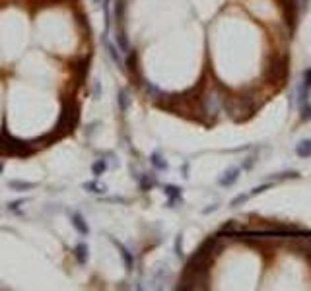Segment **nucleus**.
<instances>
[{
    "label": "nucleus",
    "instance_id": "f257e3e1",
    "mask_svg": "<svg viewBox=\"0 0 311 291\" xmlns=\"http://www.w3.org/2000/svg\"><path fill=\"white\" fill-rule=\"evenodd\" d=\"M0 146H2V156H12V157H27L35 152L31 142L20 140L16 136H12L8 130L0 132Z\"/></svg>",
    "mask_w": 311,
    "mask_h": 291
},
{
    "label": "nucleus",
    "instance_id": "f03ea898",
    "mask_svg": "<svg viewBox=\"0 0 311 291\" xmlns=\"http://www.w3.org/2000/svg\"><path fill=\"white\" fill-rule=\"evenodd\" d=\"M78 120H80V105L76 101H72V99L63 101V111H61V116H59L57 126H55L57 136L61 138V136L67 134V132H72L76 128Z\"/></svg>",
    "mask_w": 311,
    "mask_h": 291
},
{
    "label": "nucleus",
    "instance_id": "7ed1b4c3",
    "mask_svg": "<svg viewBox=\"0 0 311 291\" xmlns=\"http://www.w3.org/2000/svg\"><path fill=\"white\" fill-rule=\"evenodd\" d=\"M226 90H224L222 86H214V88H210L208 91H204V93H200V113L202 115H206V116H216L220 109L224 107V103H226Z\"/></svg>",
    "mask_w": 311,
    "mask_h": 291
},
{
    "label": "nucleus",
    "instance_id": "20e7f679",
    "mask_svg": "<svg viewBox=\"0 0 311 291\" xmlns=\"http://www.w3.org/2000/svg\"><path fill=\"white\" fill-rule=\"evenodd\" d=\"M288 57L286 55H274V57H270L267 60V66H265V78H267V82L270 84H274V82H278V84H282L284 80H286V76H288Z\"/></svg>",
    "mask_w": 311,
    "mask_h": 291
},
{
    "label": "nucleus",
    "instance_id": "39448f33",
    "mask_svg": "<svg viewBox=\"0 0 311 291\" xmlns=\"http://www.w3.org/2000/svg\"><path fill=\"white\" fill-rule=\"evenodd\" d=\"M125 66H127V72L131 74V78L136 80V84H140L142 78H140V62H138V51H136V49H131V51L127 53Z\"/></svg>",
    "mask_w": 311,
    "mask_h": 291
},
{
    "label": "nucleus",
    "instance_id": "423d86ee",
    "mask_svg": "<svg viewBox=\"0 0 311 291\" xmlns=\"http://www.w3.org/2000/svg\"><path fill=\"white\" fill-rule=\"evenodd\" d=\"M89 62H91V57H82V58H78L76 62H72V72L76 74V78L78 80H84L86 76H88V70H89Z\"/></svg>",
    "mask_w": 311,
    "mask_h": 291
},
{
    "label": "nucleus",
    "instance_id": "0eeeda50",
    "mask_svg": "<svg viewBox=\"0 0 311 291\" xmlns=\"http://www.w3.org/2000/svg\"><path fill=\"white\" fill-rule=\"evenodd\" d=\"M111 243H115V245H117V248H119V252H121V256H123L125 268H127V272H131V270L134 268V256L131 254V250H129L127 246L123 245V243H119L117 239H113V237H111Z\"/></svg>",
    "mask_w": 311,
    "mask_h": 291
},
{
    "label": "nucleus",
    "instance_id": "6e6552de",
    "mask_svg": "<svg viewBox=\"0 0 311 291\" xmlns=\"http://www.w3.org/2000/svg\"><path fill=\"white\" fill-rule=\"evenodd\" d=\"M239 173H241V169H239V167H232V169L224 171V175L218 179L220 186H232L235 180L239 179Z\"/></svg>",
    "mask_w": 311,
    "mask_h": 291
},
{
    "label": "nucleus",
    "instance_id": "1a4fd4ad",
    "mask_svg": "<svg viewBox=\"0 0 311 291\" xmlns=\"http://www.w3.org/2000/svg\"><path fill=\"white\" fill-rule=\"evenodd\" d=\"M70 220H72L74 229H76L80 235H88L89 227H88V224H86V220H84V216H82V214H72V216H70Z\"/></svg>",
    "mask_w": 311,
    "mask_h": 291
},
{
    "label": "nucleus",
    "instance_id": "9d476101",
    "mask_svg": "<svg viewBox=\"0 0 311 291\" xmlns=\"http://www.w3.org/2000/svg\"><path fill=\"white\" fill-rule=\"evenodd\" d=\"M163 192H165V196H167V204H169V208H173V206H175V202L181 200V188H179V186L167 184V186L163 188Z\"/></svg>",
    "mask_w": 311,
    "mask_h": 291
},
{
    "label": "nucleus",
    "instance_id": "9b49d317",
    "mask_svg": "<svg viewBox=\"0 0 311 291\" xmlns=\"http://www.w3.org/2000/svg\"><path fill=\"white\" fill-rule=\"evenodd\" d=\"M140 84H142V88L146 90V95H148L150 99H154V101H159V99L163 97L161 90H159V88H156L154 84H150V82H146V80H142Z\"/></svg>",
    "mask_w": 311,
    "mask_h": 291
},
{
    "label": "nucleus",
    "instance_id": "f8f14e48",
    "mask_svg": "<svg viewBox=\"0 0 311 291\" xmlns=\"http://www.w3.org/2000/svg\"><path fill=\"white\" fill-rule=\"evenodd\" d=\"M117 45H119V49L123 53H129L131 51V43H129V37H127L123 25H119V29H117Z\"/></svg>",
    "mask_w": 311,
    "mask_h": 291
},
{
    "label": "nucleus",
    "instance_id": "ddd939ff",
    "mask_svg": "<svg viewBox=\"0 0 311 291\" xmlns=\"http://www.w3.org/2000/svg\"><path fill=\"white\" fill-rule=\"evenodd\" d=\"M74 254H76V260L80 262V264H86L89 258V248L86 243H78L76 248H74Z\"/></svg>",
    "mask_w": 311,
    "mask_h": 291
},
{
    "label": "nucleus",
    "instance_id": "4468645a",
    "mask_svg": "<svg viewBox=\"0 0 311 291\" xmlns=\"http://www.w3.org/2000/svg\"><path fill=\"white\" fill-rule=\"evenodd\" d=\"M125 10H127V0H115V18L119 25H123L125 22Z\"/></svg>",
    "mask_w": 311,
    "mask_h": 291
},
{
    "label": "nucleus",
    "instance_id": "2eb2a0df",
    "mask_svg": "<svg viewBox=\"0 0 311 291\" xmlns=\"http://www.w3.org/2000/svg\"><path fill=\"white\" fill-rule=\"evenodd\" d=\"M8 186L12 188V190H31V188H35L37 184L35 182H27V180H10L8 182Z\"/></svg>",
    "mask_w": 311,
    "mask_h": 291
},
{
    "label": "nucleus",
    "instance_id": "dca6fc26",
    "mask_svg": "<svg viewBox=\"0 0 311 291\" xmlns=\"http://www.w3.org/2000/svg\"><path fill=\"white\" fill-rule=\"evenodd\" d=\"M296 154L300 157H311V140H302L298 146H296Z\"/></svg>",
    "mask_w": 311,
    "mask_h": 291
},
{
    "label": "nucleus",
    "instance_id": "f3484780",
    "mask_svg": "<svg viewBox=\"0 0 311 291\" xmlns=\"http://www.w3.org/2000/svg\"><path fill=\"white\" fill-rule=\"evenodd\" d=\"M105 47H107V53H109V57L113 58V62H115L117 66H121L123 62H121V55H119V49L113 45L111 41L107 39V37H105Z\"/></svg>",
    "mask_w": 311,
    "mask_h": 291
},
{
    "label": "nucleus",
    "instance_id": "a211bd4d",
    "mask_svg": "<svg viewBox=\"0 0 311 291\" xmlns=\"http://www.w3.org/2000/svg\"><path fill=\"white\" fill-rule=\"evenodd\" d=\"M119 109H121V113H127L129 111V105H131V99H129V93H127V90H119Z\"/></svg>",
    "mask_w": 311,
    "mask_h": 291
},
{
    "label": "nucleus",
    "instance_id": "6ab92c4d",
    "mask_svg": "<svg viewBox=\"0 0 311 291\" xmlns=\"http://www.w3.org/2000/svg\"><path fill=\"white\" fill-rule=\"evenodd\" d=\"M105 169H107L105 159H97V161H93V165H91V173L95 175V179H97V177H101V175L105 173Z\"/></svg>",
    "mask_w": 311,
    "mask_h": 291
},
{
    "label": "nucleus",
    "instance_id": "aec40b11",
    "mask_svg": "<svg viewBox=\"0 0 311 291\" xmlns=\"http://www.w3.org/2000/svg\"><path fill=\"white\" fill-rule=\"evenodd\" d=\"M156 184V179L152 177V175H148V173H144L142 177H140V188L144 190V192H148L152 186Z\"/></svg>",
    "mask_w": 311,
    "mask_h": 291
},
{
    "label": "nucleus",
    "instance_id": "412c9836",
    "mask_svg": "<svg viewBox=\"0 0 311 291\" xmlns=\"http://www.w3.org/2000/svg\"><path fill=\"white\" fill-rule=\"evenodd\" d=\"M84 188H86L88 192H93V194L105 192V186H103V184H99V182H95V180H88V182H84Z\"/></svg>",
    "mask_w": 311,
    "mask_h": 291
},
{
    "label": "nucleus",
    "instance_id": "4be33fe9",
    "mask_svg": "<svg viewBox=\"0 0 311 291\" xmlns=\"http://www.w3.org/2000/svg\"><path fill=\"white\" fill-rule=\"evenodd\" d=\"M152 165H154L156 169H159V171H165L167 169V161L161 157V154H152Z\"/></svg>",
    "mask_w": 311,
    "mask_h": 291
},
{
    "label": "nucleus",
    "instance_id": "5701e85b",
    "mask_svg": "<svg viewBox=\"0 0 311 291\" xmlns=\"http://www.w3.org/2000/svg\"><path fill=\"white\" fill-rule=\"evenodd\" d=\"M300 111H302V115H300V116H302V120H306V122L311 120V103L310 101H304Z\"/></svg>",
    "mask_w": 311,
    "mask_h": 291
},
{
    "label": "nucleus",
    "instance_id": "b1692460",
    "mask_svg": "<svg viewBox=\"0 0 311 291\" xmlns=\"http://www.w3.org/2000/svg\"><path fill=\"white\" fill-rule=\"evenodd\" d=\"M249 198H251V194H249V192H247V194H239V196H235L233 200L230 202V206H232V208H237V206L245 204V202L249 200Z\"/></svg>",
    "mask_w": 311,
    "mask_h": 291
},
{
    "label": "nucleus",
    "instance_id": "393cba45",
    "mask_svg": "<svg viewBox=\"0 0 311 291\" xmlns=\"http://www.w3.org/2000/svg\"><path fill=\"white\" fill-rule=\"evenodd\" d=\"M175 254H177L179 258H183V237L181 235L175 237Z\"/></svg>",
    "mask_w": 311,
    "mask_h": 291
},
{
    "label": "nucleus",
    "instance_id": "a878e982",
    "mask_svg": "<svg viewBox=\"0 0 311 291\" xmlns=\"http://www.w3.org/2000/svg\"><path fill=\"white\" fill-rule=\"evenodd\" d=\"M267 188H270V182H268V184H261V186H255V188H251V192H249V194H251V198H253V196H257V194L265 192Z\"/></svg>",
    "mask_w": 311,
    "mask_h": 291
},
{
    "label": "nucleus",
    "instance_id": "bb28decb",
    "mask_svg": "<svg viewBox=\"0 0 311 291\" xmlns=\"http://www.w3.org/2000/svg\"><path fill=\"white\" fill-rule=\"evenodd\" d=\"M304 86H306V88H311V68H308V70L304 72Z\"/></svg>",
    "mask_w": 311,
    "mask_h": 291
},
{
    "label": "nucleus",
    "instance_id": "cd10ccee",
    "mask_svg": "<svg viewBox=\"0 0 311 291\" xmlns=\"http://www.w3.org/2000/svg\"><path fill=\"white\" fill-rule=\"evenodd\" d=\"M237 229V225H235V222H228V224H224V227H222V231H235Z\"/></svg>",
    "mask_w": 311,
    "mask_h": 291
},
{
    "label": "nucleus",
    "instance_id": "c85d7f7f",
    "mask_svg": "<svg viewBox=\"0 0 311 291\" xmlns=\"http://www.w3.org/2000/svg\"><path fill=\"white\" fill-rule=\"evenodd\" d=\"M216 208H218V206H212V208H206V210H204V214H210V212H214Z\"/></svg>",
    "mask_w": 311,
    "mask_h": 291
},
{
    "label": "nucleus",
    "instance_id": "c756f323",
    "mask_svg": "<svg viewBox=\"0 0 311 291\" xmlns=\"http://www.w3.org/2000/svg\"><path fill=\"white\" fill-rule=\"evenodd\" d=\"M2 171H4V165H2V163H0V173H2Z\"/></svg>",
    "mask_w": 311,
    "mask_h": 291
}]
</instances>
